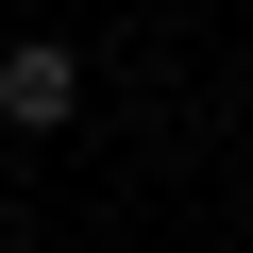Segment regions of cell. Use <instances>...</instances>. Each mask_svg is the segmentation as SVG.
I'll list each match as a JSON object with an SVG mask.
<instances>
[{
  "mask_svg": "<svg viewBox=\"0 0 253 253\" xmlns=\"http://www.w3.org/2000/svg\"><path fill=\"white\" fill-rule=\"evenodd\" d=\"M68 118H84V51H68V34H17V51H0V135L51 152Z\"/></svg>",
  "mask_w": 253,
  "mask_h": 253,
  "instance_id": "cell-1",
  "label": "cell"
},
{
  "mask_svg": "<svg viewBox=\"0 0 253 253\" xmlns=\"http://www.w3.org/2000/svg\"><path fill=\"white\" fill-rule=\"evenodd\" d=\"M0 253H17V186H0Z\"/></svg>",
  "mask_w": 253,
  "mask_h": 253,
  "instance_id": "cell-2",
  "label": "cell"
}]
</instances>
